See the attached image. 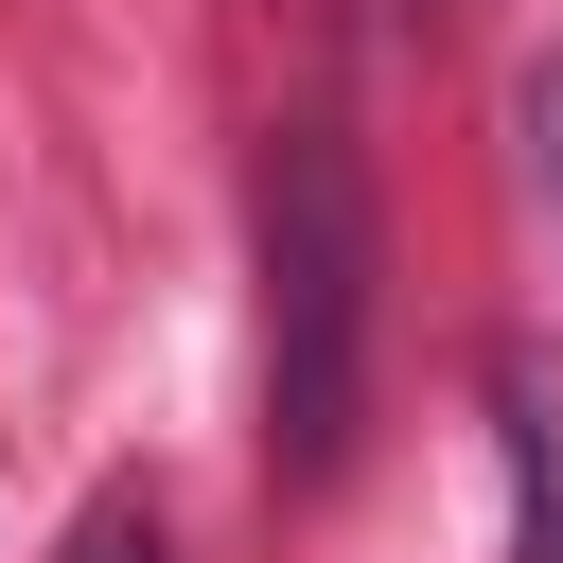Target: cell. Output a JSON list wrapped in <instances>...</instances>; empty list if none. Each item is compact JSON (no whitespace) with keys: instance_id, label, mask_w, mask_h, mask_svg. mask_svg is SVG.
<instances>
[{"instance_id":"cell-4","label":"cell","mask_w":563,"mask_h":563,"mask_svg":"<svg viewBox=\"0 0 563 563\" xmlns=\"http://www.w3.org/2000/svg\"><path fill=\"white\" fill-rule=\"evenodd\" d=\"M528 158H545V211H563V70H528Z\"/></svg>"},{"instance_id":"cell-2","label":"cell","mask_w":563,"mask_h":563,"mask_svg":"<svg viewBox=\"0 0 563 563\" xmlns=\"http://www.w3.org/2000/svg\"><path fill=\"white\" fill-rule=\"evenodd\" d=\"M493 405H510V563H563V405H545V352H493Z\"/></svg>"},{"instance_id":"cell-3","label":"cell","mask_w":563,"mask_h":563,"mask_svg":"<svg viewBox=\"0 0 563 563\" xmlns=\"http://www.w3.org/2000/svg\"><path fill=\"white\" fill-rule=\"evenodd\" d=\"M70 563H176V528L141 493H106V510H70Z\"/></svg>"},{"instance_id":"cell-1","label":"cell","mask_w":563,"mask_h":563,"mask_svg":"<svg viewBox=\"0 0 563 563\" xmlns=\"http://www.w3.org/2000/svg\"><path fill=\"white\" fill-rule=\"evenodd\" d=\"M246 229H264V475L334 493L352 422H369V317H387V211H369V158L334 106H299L264 141Z\"/></svg>"}]
</instances>
